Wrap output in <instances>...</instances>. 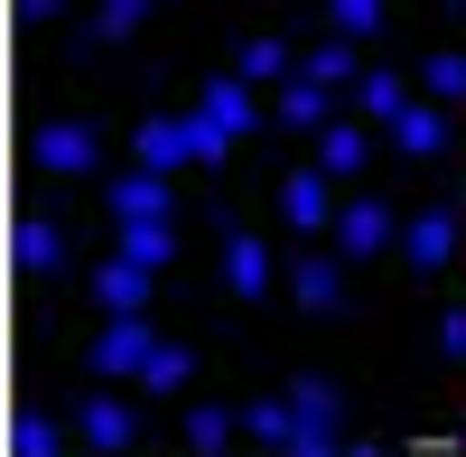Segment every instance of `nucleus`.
Instances as JSON below:
<instances>
[{
  "label": "nucleus",
  "instance_id": "nucleus-20",
  "mask_svg": "<svg viewBox=\"0 0 466 457\" xmlns=\"http://www.w3.org/2000/svg\"><path fill=\"white\" fill-rule=\"evenodd\" d=\"M355 103L373 112V122H401V112H410V85H401V75H355Z\"/></svg>",
  "mask_w": 466,
  "mask_h": 457
},
{
  "label": "nucleus",
  "instance_id": "nucleus-7",
  "mask_svg": "<svg viewBox=\"0 0 466 457\" xmlns=\"http://www.w3.org/2000/svg\"><path fill=\"white\" fill-rule=\"evenodd\" d=\"M280 224L327 243V224H336V206H327V168H289V178H280Z\"/></svg>",
  "mask_w": 466,
  "mask_h": 457
},
{
  "label": "nucleus",
  "instance_id": "nucleus-10",
  "mask_svg": "<svg viewBox=\"0 0 466 457\" xmlns=\"http://www.w3.org/2000/svg\"><path fill=\"white\" fill-rule=\"evenodd\" d=\"M401 252H410V271H439V261L457 252V215H448V206H420V215L401 224Z\"/></svg>",
  "mask_w": 466,
  "mask_h": 457
},
{
  "label": "nucleus",
  "instance_id": "nucleus-19",
  "mask_svg": "<svg viewBox=\"0 0 466 457\" xmlns=\"http://www.w3.org/2000/svg\"><path fill=\"white\" fill-rule=\"evenodd\" d=\"M299 75L308 85H355V47H345V37H318V47L299 56Z\"/></svg>",
  "mask_w": 466,
  "mask_h": 457
},
{
  "label": "nucleus",
  "instance_id": "nucleus-6",
  "mask_svg": "<svg viewBox=\"0 0 466 457\" xmlns=\"http://www.w3.org/2000/svg\"><path fill=\"white\" fill-rule=\"evenodd\" d=\"M28 159L47 168V178H85V168L103 159V131H94V122H47V131L28 140Z\"/></svg>",
  "mask_w": 466,
  "mask_h": 457
},
{
  "label": "nucleus",
  "instance_id": "nucleus-29",
  "mask_svg": "<svg viewBox=\"0 0 466 457\" xmlns=\"http://www.w3.org/2000/svg\"><path fill=\"white\" fill-rule=\"evenodd\" d=\"M261 75H289V47H280V37H243V85H261Z\"/></svg>",
  "mask_w": 466,
  "mask_h": 457
},
{
  "label": "nucleus",
  "instance_id": "nucleus-16",
  "mask_svg": "<svg viewBox=\"0 0 466 457\" xmlns=\"http://www.w3.org/2000/svg\"><path fill=\"white\" fill-rule=\"evenodd\" d=\"M187 383H197V355H187V346H168V336H159V355L140 364V392H159V401H177Z\"/></svg>",
  "mask_w": 466,
  "mask_h": 457
},
{
  "label": "nucleus",
  "instance_id": "nucleus-3",
  "mask_svg": "<svg viewBox=\"0 0 466 457\" xmlns=\"http://www.w3.org/2000/svg\"><path fill=\"white\" fill-rule=\"evenodd\" d=\"M289 411H299L289 448L299 457H327L336 448V383H327V373H289Z\"/></svg>",
  "mask_w": 466,
  "mask_h": 457
},
{
  "label": "nucleus",
  "instance_id": "nucleus-18",
  "mask_svg": "<svg viewBox=\"0 0 466 457\" xmlns=\"http://www.w3.org/2000/svg\"><path fill=\"white\" fill-rule=\"evenodd\" d=\"M392 140H401V159H439V140H448V122H439L430 103H410L401 122H392Z\"/></svg>",
  "mask_w": 466,
  "mask_h": 457
},
{
  "label": "nucleus",
  "instance_id": "nucleus-2",
  "mask_svg": "<svg viewBox=\"0 0 466 457\" xmlns=\"http://www.w3.org/2000/svg\"><path fill=\"white\" fill-rule=\"evenodd\" d=\"M382 243H392V197H355V206H336V224H327V252H336V261H373Z\"/></svg>",
  "mask_w": 466,
  "mask_h": 457
},
{
  "label": "nucleus",
  "instance_id": "nucleus-30",
  "mask_svg": "<svg viewBox=\"0 0 466 457\" xmlns=\"http://www.w3.org/2000/svg\"><path fill=\"white\" fill-rule=\"evenodd\" d=\"M439 355H466V309H448V318H439Z\"/></svg>",
  "mask_w": 466,
  "mask_h": 457
},
{
  "label": "nucleus",
  "instance_id": "nucleus-23",
  "mask_svg": "<svg viewBox=\"0 0 466 457\" xmlns=\"http://www.w3.org/2000/svg\"><path fill=\"white\" fill-rule=\"evenodd\" d=\"M233 430H243V411H215V401H206V411H187V448H197V457H215Z\"/></svg>",
  "mask_w": 466,
  "mask_h": 457
},
{
  "label": "nucleus",
  "instance_id": "nucleus-22",
  "mask_svg": "<svg viewBox=\"0 0 466 457\" xmlns=\"http://www.w3.org/2000/svg\"><path fill=\"white\" fill-rule=\"evenodd\" d=\"M373 28H382V0H327V37L355 47V37H373Z\"/></svg>",
  "mask_w": 466,
  "mask_h": 457
},
{
  "label": "nucleus",
  "instance_id": "nucleus-27",
  "mask_svg": "<svg viewBox=\"0 0 466 457\" xmlns=\"http://www.w3.org/2000/svg\"><path fill=\"white\" fill-rule=\"evenodd\" d=\"M420 85H430L439 103H457V94H466V56H457V47H439L430 66H420Z\"/></svg>",
  "mask_w": 466,
  "mask_h": 457
},
{
  "label": "nucleus",
  "instance_id": "nucleus-24",
  "mask_svg": "<svg viewBox=\"0 0 466 457\" xmlns=\"http://www.w3.org/2000/svg\"><path fill=\"white\" fill-rule=\"evenodd\" d=\"M280 122H289V131H327V85H308V75H299V85L280 94Z\"/></svg>",
  "mask_w": 466,
  "mask_h": 457
},
{
  "label": "nucleus",
  "instance_id": "nucleus-25",
  "mask_svg": "<svg viewBox=\"0 0 466 457\" xmlns=\"http://www.w3.org/2000/svg\"><path fill=\"white\" fill-rule=\"evenodd\" d=\"M56 439H66V430L47 421V411H19V421H10V448H19V457H56Z\"/></svg>",
  "mask_w": 466,
  "mask_h": 457
},
{
  "label": "nucleus",
  "instance_id": "nucleus-11",
  "mask_svg": "<svg viewBox=\"0 0 466 457\" xmlns=\"http://www.w3.org/2000/svg\"><path fill=\"white\" fill-rule=\"evenodd\" d=\"M112 252H131L140 271H168V261H177V224L168 215H131L122 234H112Z\"/></svg>",
  "mask_w": 466,
  "mask_h": 457
},
{
  "label": "nucleus",
  "instance_id": "nucleus-14",
  "mask_svg": "<svg viewBox=\"0 0 466 457\" xmlns=\"http://www.w3.org/2000/svg\"><path fill=\"white\" fill-rule=\"evenodd\" d=\"M75 430H85L94 448H131V439H140V411H131V401H112V392H94L85 411H75Z\"/></svg>",
  "mask_w": 466,
  "mask_h": 457
},
{
  "label": "nucleus",
  "instance_id": "nucleus-5",
  "mask_svg": "<svg viewBox=\"0 0 466 457\" xmlns=\"http://www.w3.org/2000/svg\"><path fill=\"white\" fill-rule=\"evenodd\" d=\"M289 299H299L308 318H336V309H345V261H336L327 243H308V252L289 261Z\"/></svg>",
  "mask_w": 466,
  "mask_h": 457
},
{
  "label": "nucleus",
  "instance_id": "nucleus-17",
  "mask_svg": "<svg viewBox=\"0 0 466 457\" xmlns=\"http://www.w3.org/2000/svg\"><path fill=\"white\" fill-rule=\"evenodd\" d=\"M140 19H149V0H103V10L85 19V47H122Z\"/></svg>",
  "mask_w": 466,
  "mask_h": 457
},
{
  "label": "nucleus",
  "instance_id": "nucleus-1",
  "mask_svg": "<svg viewBox=\"0 0 466 457\" xmlns=\"http://www.w3.org/2000/svg\"><path fill=\"white\" fill-rule=\"evenodd\" d=\"M159 355V327H149L140 309L131 318H103V336L85 346V364H94V383H140V364Z\"/></svg>",
  "mask_w": 466,
  "mask_h": 457
},
{
  "label": "nucleus",
  "instance_id": "nucleus-15",
  "mask_svg": "<svg viewBox=\"0 0 466 457\" xmlns=\"http://www.w3.org/2000/svg\"><path fill=\"white\" fill-rule=\"evenodd\" d=\"M131 149H140V168L177 178V168H187V122H168V112H149V122L131 131Z\"/></svg>",
  "mask_w": 466,
  "mask_h": 457
},
{
  "label": "nucleus",
  "instance_id": "nucleus-4",
  "mask_svg": "<svg viewBox=\"0 0 466 457\" xmlns=\"http://www.w3.org/2000/svg\"><path fill=\"white\" fill-rule=\"evenodd\" d=\"M215 234H224V289L233 299H261L270 289V243L252 234L243 215H215Z\"/></svg>",
  "mask_w": 466,
  "mask_h": 457
},
{
  "label": "nucleus",
  "instance_id": "nucleus-8",
  "mask_svg": "<svg viewBox=\"0 0 466 457\" xmlns=\"http://www.w3.org/2000/svg\"><path fill=\"white\" fill-rule=\"evenodd\" d=\"M10 261H19L28 280H56V271H66V234H56L47 215H19V224H10Z\"/></svg>",
  "mask_w": 466,
  "mask_h": 457
},
{
  "label": "nucleus",
  "instance_id": "nucleus-12",
  "mask_svg": "<svg viewBox=\"0 0 466 457\" xmlns=\"http://www.w3.org/2000/svg\"><path fill=\"white\" fill-rule=\"evenodd\" d=\"M103 197H112V215H122V224H131V215H168V224H177V197H168V178H159V168H131V178H112Z\"/></svg>",
  "mask_w": 466,
  "mask_h": 457
},
{
  "label": "nucleus",
  "instance_id": "nucleus-28",
  "mask_svg": "<svg viewBox=\"0 0 466 457\" xmlns=\"http://www.w3.org/2000/svg\"><path fill=\"white\" fill-rule=\"evenodd\" d=\"M224 149H233V140L206 122V112H187V159H197V168H224Z\"/></svg>",
  "mask_w": 466,
  "mask_h": 457
},
{
  "label": "nucleus",
  "instance_id": "nucleus-21",
  "mask_svg": "<svg viewBox=\"0 0 466 457\" xmlns=\"http://www.w3.org/2000/svg\"><path fill=\"white\" fill-rule=\"evenodd\" d=\"M318 168H327V178H355V168H364V131H355V122H327Z\"/></svg>",
  "mask_w": 466,
  "mask_h": 457
},
{
  "label": "nucleus",
  "instance_id": "nucleus-9",
  "mask_svg": "<svg viewBox=\"0 0 466 457\" xmlns=\"http://www.w3.org/2000/svg\"><path fill=\"white\" fill-rule=\"evenodd\" d=\"M197 112L224 131V140H243V131H261V103L243 94V75H215V85H197Z\"/></svg>",
  "mask_w": 466,
  "mask_h": 457
},
{
  "label": "nucleus",
  "instance_id": "nucleus-26",
  "mask_svg": "<svg viewBox=\"0 0 466 457\" xmlns=\"http://www.w3.org/2000/svg\"><path fill=\"white\" fill-rule=\"evenodd\" d=\"M243 430H252V439H280V448H289L299 411H289V401H243Z\"/></svg>",
  "mask_w": 466,
  "mask_h": 457
},
{
  "label": "nucleus",
  "instance_id": "nucleus-13",
  "mask_svg": "<svg viewBox=\"0 0 466 457\" xmlns=\"http://www.w3.org/2000/svg\"><path fill=\"white\" fill-rule=\"evenodd\" d=\"M149 280H159V271H140L131 252H112L94 271V299H112V318H131V309H149Z\"/></svg>",
  "mask_w": 466,
  "mask_h": 457
}]
</instances>
